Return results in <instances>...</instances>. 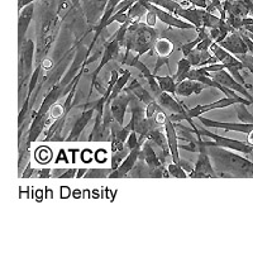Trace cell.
<instances>
[{"label":"cell","instance_id":"24","mask_svg":"<svg viewBox=\"0 0 253 253\" xmlns=\"http://www.w3.org/2000/svg\"><path fill=\"white\" fill-rule=\"evenodd\" d=\"M126 177H132V178H146V177H151V169L148 167V165L146 164L143 158L138 157L135 165L133 166L132 170L129 171L128 176Z\"/></svg>","mask_w":253,"mask_h":253},{"label":"cell","instance_id":"39","mask_svg":"<svg viewBox=\"0 0 253 253\" xmlns=\"http://www.w3.org/2000/svg\"><path fill=\"white\" fill-rule=\"evenodd\" d=\"M35 3V0H18V10H22L24 6Z\"/></svg>","mask_w":253,"mask_h":253},{"label":"cell","instance_id":"1","mask_svg":"<svg viewBox=\"0 0 253 253\" xmlns=\"http://www.w3.org/2000/svg\"><path fill=\"white\" fill-rule=\"evenodd\" d=\"M205 151L218 177H253V162L248 158L218 146H205Z\"/></svg>","mask_w":253,"mask_h":253},{"label":"cell","instance_id":"5","mask_svg":"<svg viewBox=\"0 0 253 253\" xmlns=\"http://www.w3.org/2000/svg\"><path fill=\"white\" fill-rule=\"evenodd\" d=\"M196 135L198 137H209V138L214 139V146L223 147V148H227L230 151H237V152L245 153V155H250L253 152V146L252 144L247 143V142L237 141V139L227 138V137H221V135L215 134L213 132H209V130L205 128V126H198L196 128Z\"/></svg>","mask_w":253,"mask_h":253},{"label":"cell","instance_id":"13","mask_svg":"<svg viewBox=\"0 0 253 253\" xmlns=\"http://www.w3.org/2000/svg\"><path fill=\"white\" fill-rule=\"evenodd\" d=\"M200 123L207 128H216V129H224L227 132H237V133H245L248 134L251 130H253V123H233V122H218L213 119L203 118L202 115L198 117Z\"/></svg>","mask_w":253,"mask_h":253},{"label":"cell","instance_id":"8","mask_svg":"<svg viewBox=\"0 0 253 253\" xmlns=\"http://www.w3.org/2000/svg\"><path fill=\"white\" fill-rule=\"evenodd\" d=\"M199 158L196 161L195 166H194V171L191 173L187 175V177L191 178H216L218 175H216L215 170H214L213 165H211V161H210L209 155L205 151V144L204 141H200L199 143Z\"/></svg>","mask_w":253,"mask_h":253},{"label":"cell","instance_id":"37","mask_svg":"<svg viewBox=\"0 0 253 253\" xmlns=\"http://www.w3.org/2000/svg\"><path fill=\"white\" fill-rule=\"evenodd\" d=\"M76 171L78 169H65L61 176L58 178H74L76 177Z\"/></svg>","mask_w":253,"mask_h":253},{"label":"cell","instance_id":"19","mask_svg":"<svg viewBox=\"0 0 253 253\" xmlns=\"http://www.w3.org/2000/svg\"><path fill=\"white\" fill-rule=\"evenodd\" d=\"M139 151H141V147H137L134 150H130L128 156L124 158L122 164L119 165L114 171L109 175V178H123L128 176L129 171L132 170L133 166L135 165L137 160H138L139 156Z\"/></svg>","mask_w":253,"mask_h":253},{"label":"cell","instance_id":"21","mask_svg":"<svg viewBox=\"0 0 253 253\" xmlns=\"http://www.w3.org/2000/svg\"><path fill=\"white\" fill-rule=\"evenodd\" d=\"M138 157L143 158L144 161H146V164L148 165V167L151 169V178H152V172L155 169L165 166V165L160 161L157 153L153 150V142L151 141V139H146V141L143 142V144H142L141 147V151H139Z\"/></svg>","mask_w":253,"mask_h":253},{"label":"cell","instance_id":"6","mask_svg":"<svg viewBox=\"0 0 253 253\" xmlns=\"http://www.w3.org/2000/svg\"><path fill=\"white\" fill-rule=\"evenodd\" d=\"M175 49H176V46L171 38L166 37V36H162V37L156 40L152 51H155L156 56H157V61H156L155 69H153L152 71L153 75L155 76L157 75L158 70L161 69V66H164V65H166V66L169 67V71H171L169 57H170L173 52H175Z\"/></svg>","mask_w":253,"mask_h":253},{"label":"cell","instance_id":"12","mask_svg":"<svg viewBox=\"0 0 253 253\" xmlns=\"http://www.w3.org/2000/svg\"><path fill=\"white\" fill-rule=\"evenodd\" d=\"M133 94L129 90L124 87L121 92L118 94L117 98H114L110 103V113H112V117L115 122H118L121 126L124 124V117H126V108L129 107V101L132 99Z\"/></svg>","mask_w":253,"mask_h":253},{"label":"cell","instance_id":"15","mask_svg":"<svg viewBox=\"0 0 253 253\" xmlns=\"http://www.w3.org/2000/svg\"><path fill=\"white\" fill-rule=\"evenodd\" d=\"M164 130L165 135H166V141L167 146H169V150H170V155L172 157V162L176 165H180V161H181V157H180V153H178V138L177 134H176L175 126H173V122L169 118L167 115L166 121H165L164 124Z\"/></svg>","mask_w":253,"mask_h":253},{"label":"cell","instance_id":"35","mask_svg":"<svg viewBox=\"0 0 253 253\" xmlns=\"http://www.w3.org/2000/svg\"><path fill=\"white\" fill-rule=\"evenodd\" d=\"M52 170L49 167H44V169H41V170H36L33 176H37L38 178H49L51 177Z\"/></svg>","mask_w":253,"mask_h":253},{"label":"cell","instance_id":"27","mask_svg":"<svg viewBox=\"0 0 253 253\" xmlns=\"http://www.w3.org/2000/svg\"><path fill=\"white\" fill-rule=\"evenodd\" d=\"M113 172V169H103V167H91V169H87L86 173L84 175L85 178H105L109 177L110 173Z\"/></svg>","mask_w":253,"mask_h":253},{"label":"cell","instance_id":"32","mask_svg":"<svg viewBox=\"0 0 253 253\" xmlns=\"http://www.w3.org/2000/svg\"><path fill=\"white\" fill-rule=\"evenodd\" d=\"M166 169L169 171V175L170 177H177V178H186L187 177V173L182 170V167L180 165H176V164H169L166 165Z\"/></svg>","mask_w":253,"mask_h":253},{"label":"cell","instance_id":"25","mask_svg":"<svg viewBox=\"0 0 253 253\" xmlns=\"http://www.w3.org/2000/svg\"><path fill=\"white\" fill-rule=\"evenodd\" d=\"M155 78H156V80H157L158 86H160L161 91L169 92V94H171L172 96H176V85H177V83H176L172 75H170V76L156 75Z\"/></svg>","mask_w":253,"mask_h":253},{"label":"cell","instance_id":"20","mask_svg":"<svg viewBox=\"0 0 253 253\" xmlns=\"http://www.w3.org/2000/svg\"><path fill=\"white\" fill-rule=\"evenodd\" d=\"M94 114H95L94 108H86V109H84L80 117L76 119L74 126L71 128V132H70L69 138H67L66 141L67 142L78 141L79 137L81 135V133H83L84 129H85V126H86L87 123H89V122L92 119Z\"/></svg>","mask_w":253,"mask_h":253},{"label":"cell","instance_id":"40","mask_svg":"<svg viewBox=\"0 0 253 253\" xmlns=\"http://www.w3.org/2000/svg\"><path fill=\"white\" fill-rule=\"evenodd\" d=\"M87 169L86 167H80V169H78V171H76V177L80 178V177H84V175L86 173Z\"/></svg>","mask_w":253,"mask_h":253},{"label":"cell","instance_id":"36","mask_svg":"<svg viewBox=\"0 0 253 253\" xmlns=\"http://www.w3.org/2000/svg\"><path fill=\"white\" fill-rule=\"evenodd\" d=\"M36 169H33L31 165V162H28L27 164V166L24 167V170L22 171V173H20V176L23 178H29V177H33V173H35Z\"/></svg>","mask_w":253,"mask_h":253},{"label":"cell","instance_id":"22","mask_svg":"<svg viewBox=\"0 0 253 253\" xmlns=\"http://www.w3.org/2000/svg\"><path fill=\"white\" fill-rule=\"evenodd\" d=\"M208 86H205L204 84L200 83V81L191 80V79H184L182 81L177 83L176 85V95L178 96H191L193 94L199 95L204 89H207Z\"/></svg>","mask_w":253,"mask_h":253},{"label":"cell","instance_id":"33","mask_svg":"<svg viewBox=\"0 0 253 253\" xmlns=\"http://www.w3.org/2000/svg\"><path fill=\"white\" fill-rule=\"evenodd\" d=\"M142 142L139 141L138 134L135 132H130V134L128 135V139H126V147L130 150H134L137 147H142Z\"/></svg>","mask_w":253,"mask_h":253},{"label":"cell","instance_id":"16","mask_svg":"<svg viewBox=\"0 0 253 253\" xmlns=\"http://www.w3.org/2000/svg\"><path fill=\"white\" fill-rule=\"evenodd\" d=\"M130 134V130L126 126H121L118 122H115L114 119L110 123V135L109 141L112 143V153L117 152V151L123 150L124 143L128 139V135Z\"/></svg>","mask_w":253,"mask_h":253},{"label":"cell","instance_id":"41","mask_svg":"<svg viewBox=\"0 0 253 253\" xmlns=\"http://www.w3.org/2000/svg\"><path fill=\"white\" fill-rule=\"evenodd\" d=\"M243 29H245V31H247V32H250V33H252V35H253V26H245V27H243Z\"/></svg>","mask_w":253,"mask_h":253},{"label":"cell","instance_id":"10","mask_svg":"<svg viewBox=\"0 0 253 253\" xmlns=\"http://www.w3.org/2000/svg\"><path fill=\"white\" fill-rule=\"evenodd\" d=\"M147 9H150L151 12H153V14L156 15V18H157L158 20H161L162 23L166 24V26L172 27V28H177V29H195L196 31V28L191 23L181 19V18L176 17V15L171 14V13L166 12V10H164V9L158 8V6L155 5V4L150 3L148 0H147Z\"/></svg>","mask_w":253,"mask_h":253},{"label":"cell","instance_id":"31","mask_svg":"<svg viewBox=\"0 0 253 253\" xmlns=\"http://www.w3.org/2000/svg\"><path fill=\"white\" fill-rule=\"evenodd\" d=\"M128 153H129V148H128V147H124L123 150L117 151V152H113V155H112V166H110L113 169V171H114L115 169H117V167H118L119 165L122 164V161H123L124 158L128 156Z\"/></svg>","mask_w":253,"mask_h":253},{"label":"cell","instance_id":"28","mask_svg":"<svg viewBox=\"0 0 253 253\" xmlns=\"http://www.w3.org/2000/svg\"><path fill=\"white\" fill-rule=\"evenodd\" d=\"M234 109H236L237 117H238L239 122L242 123H253V115L248 112L247 105L242 103H237L233 105Z\"/></svg>","mask_w":253,"mask_h":253},{"label":"cell","instance_id":"29","mask_svg":"<svg viewBox=\"0 0 253 253\" xmlns=\"http://www.w3.org/2000/svg\"><path fill=\"white\" fill-rule=\"evenodd\" d=\"M41 69H42V63H37V66L33 70L31 78H29L28 80V92H27V96H29V98H32V94H33V91H35L36 87H37Z\"/></svg>","mask_w":253,"mask_h":253},{"label":"cell","instance_id":"42","mask_svg":"<svg viewBox=\"0 0 253 253\" xmlns=\"http://www.w3.org/2000/svg\"><path fill=\"white\" fill-rule=\"evenodd\" d=\"M252 105H253V103H252Z\"/></svg>","mask_w":253,"mask_h":253},{"label":"cell","instance_id":"38","mask_svg":"<svg viewBox=\"0 0 253 253\" xmlns=\"http://www.w3.org/2000/svg\"><path fill=\"white\" fill-rule=\"evenodd\" d=\"M180 166L182 167V170H184L185 172L187 173V175H189V173H191L194 171L193 165L190 164V162L185 161V160H182V158H181V161H180Z\"/></svg>","mask_w":253,"mask_h":253},{"label":"cell","instance_id":"17","mask_svg":"<svg viewBox=\"0 0 253 253\" xmlns=\"http://www.w3.org/2000/svg\"><path fill=\"white\" fill-rule=\"evenodd\" d=\"M33 14H35V4L33 3L19 10V17H18V49L22 47L23 42L26 41L27 31H28Z\"/></svg>","mask_w":253,"mask_h":253},{"label":"cell","instance_id":"23","mask_svg":"<svg viewBox=\"0 0 253 253\" xmlns=\"http://www.w3.org/2000/svg\"><path fill=\"white\" fill-rule=\"evenodd\" d=\"M126 89L129 90V91L134 95L135 98H138L139 100L144 104V105H148V104H151L152 101L156 100L155 96H153L151 92H148L143 86H142V84L139 83L138 79H133Z\"/></svg>","mask_w":253,"mask_h":253},{"label":"cell","instance_id":"4","mask_svg":"<svg viewBox=\"0 0 253 253\" xmlns=\"http://www.w3.org/2000/svg\"><path fill=\"white\" fill-rule=\"evenodd\" d=\"M36 44L32 38H28L23 42L22 47L18 49L19 52V61H18V81L19 86L18 90H22L27 80H29L32 72H33V60H35Z\"/></svg>","mask_w":253,"mask_h":253},{"label":"cell","instance_id":"3","mask_svg":"<svg viewBox=\"0 0 253 253\" xmlns=\"http://www.w3.org/2000/svg\"><path fill=\"white\" fill-rule=\"evenodd\" d=\"M209 51H211V53H213L214 57L216 58V61L220 62L221 65L224 66V69L227 70L230 75L233 76L238 83H241L247 90L251 89V85H248V84L246 83L245 78L241 75L242 70H246L245 66H243V63H242L236 56H233L232 53L227 52L224 48H221V47L219 46L218 43H215V42L211 43Z\"/></svg>","mask_w":253,"mask_h":253},{"label":"cell","instance_id":"26","mask_svg":"<svg viewBox=\"0 0 253 253\" xmlns=\"http://www.w3.org/2000/svg\"><path fill=\"white\" fill-rule=\"evenodd\" d=\"M191 69H193V66H191V63L189 62V60H187V58L184 57L178 61L177 71H176V74H173L172 75L176 83H180V81H182L184 79H186L187 72H189Z\"/></svg>","mask_w":253,"mask_h":253},{"label":"cell","instance_id":"2","mask_svg":"<svg viewBox=\"0 0 253 253\" xmlns=\"http://www.w3.org/2000/svg\"><path fill=\"white\" fill-rule=\"evenodd\" d=\"M157 38L158 33L155 28L135 20L126 29L123 47H126V51L133 52L141 57L147 52H152Z\"/></svg>","mask_w":253,"mask_h":253},{"label":"cell","instance_id":"9","mask_svg":"<svg viewBox=\"0 0 253 253\" xmlns=\"http://www.w3.org/2000/svg\"><path fill=\"white\" fill-rule=\"evenodd\" d=\"M121 47H122L121 42H119V41L117 40L115 37H113V36L109 38V41H107V42H105V44H104V49H103V52H101L100 63H99V66L96 67V69H95V71L91 74V90H90V95H91L92 89H94V85L98 83V76H99V74L101 72V70L104 69V66H105V65H108L110 61L114 60V58L118 56Z\"/></svg>","mask_w":253,"mask_h":253},{"label":"cell","instance_id":"7","mask_svg":"<svg viewBox=\"0 0 253 253\" xmlns=\"http://www.w3.org/2000/svg\"><path fill=\"white\" fill-rule=\"evenodd\" d=\"M237 103H242V104H246V105H252L250 100H247L246 98L241 96V98H221L219 100L214 101V103H210V104H205V105H196V107L193 108H187L186 113L189 115L190 118H198L200 115H203L204 113L208 112H211V110H215V109H223V108H227V107H232L234 104Z\"/></svg>","mask_w":253,"mask_h":253},{"label":"cell","instance_id":"11","mask_svg":"<svg viewBox=\"0 0 253 253\" xmlns=\"http://www.w3.org/2000/svg\"><path fill=\"white\" fill-rule=\"evenodd\" d=\"M211 78H213L216 83L220 84L221 86H224L227 87V89L238 92V94H241L243 98H246L247 100H250L251 103H253V96L248 92V90L246 89L241 83H238V81H237L233 76L230 75L229 72H228L225 69H221L219 70V71L213 72V74H211Z\"/></svg>","mask_w":253,"mask_h":253},{"label":"cell","instance_id":"34","mask_svg":"<svg viewBox=\"0 0 253 253\" xmlns=\"http://www.w3.org/2000/svg\"><path fill=\"white\" fill-rule=\"evenodd\" d=\"M238 31H239V33H241V36H242V37H243V40H245L246 44H247L248 52H250L251 55L253 56V41L251 40L250 37H248V36H247V32H246L245 29H243V28H241V29H238Z\"/></svg>","mask_w":253,"mask_h":253},{"label":"cell","instance_id":"18","mask_svg":"<svg viewBox=\"0 0 253 253\" xmlns=\"http://www.w3.org/2000/svg\"><path fill=\"white\" fill-rule=\"evenodd\" d=\"M156 101L158 103V105L165 110V112H169L170 114H184L186 113L187 107L185 104L178 103L175 99V96H172L169 92H164L156 96Z\"/></svg>","mask_w":253,"mask_h":253},{"label":"cell","instance_id":"30","mask_svg":"<svg viewBox=\"0 0 253 253\" xmlns=\"http://www.w3.org/2000/svg\"><path fill=\"white\" fill-rule=\"evenodd\" d=\"M219 22H220V17H216L213 13L204 10V14H203V28H216Z\"/></svg>","mask_w":253,"mask_h":253},{"label":"cell","instance_id":"14","mask_svg":"<svg viewBox=\"0 0 253 253\" xmlns=\"http://www.w3.org/2000/svg\"><path fill=\"white\" fill-rule=\"evenodd\" d=\"M218 44L221 48H224L225 51L232 53L233 56L246 55V53H248L247 44H246L245 40L241 36L239 31L230 32L229 35L221 41V42H219Z\"/></svg>","mask_w":253,"mask_h":253}]
</instances>
